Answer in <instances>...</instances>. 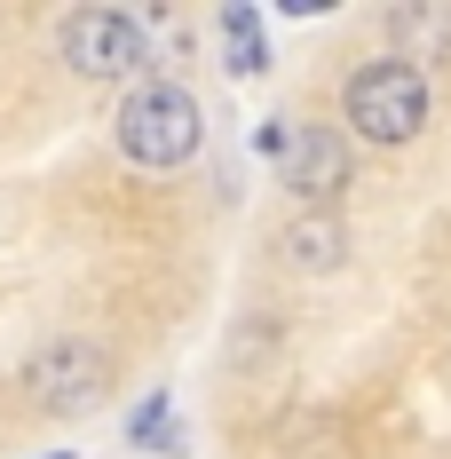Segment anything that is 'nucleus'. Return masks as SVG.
<instances>
[{"label": "nucleus", "mask_w": 451, "mask_h": 459, "mask_svg": "<svg viewBox=\"0 0 451 459\" xmlns=\"http://www.w3.org/2000/svg\"><path fill=\"white\" fill-rule=\"evenodd\" d=\"M254 151L285 167V151H293V119H262V135H254Z\"/></svg>", "instance_id": "9d476101"}, {"label": "nucleus", "mask_w": 451, "mask_h": 459, "mask_svg": "<svg viewBox=\"0 0 451 459\" xmlns=\"http://www.w3.org/2000/svg\"><path fill=\"white\" fill-rule=\"evenodd\" d=\"M103 388H111V357L95 349V341H48L40 357L24 365V396L40 404V412H95L103 404Z\"/></svg>", "instance_id": "7ed1b4c3"}, {"label": "nucleus", "mask_w": 451, "mask_h": 459, "mask_svg": "<svg viewBox=\"0 0 451 459\" xmlns=\"http://www.w3.org/2000/svg\"><path fill=\"white\" fill-rule=\"evenodd\" d=\"M64 64L80 80H135L143 72V24L119 8H80L64 24Z\"/></svg>", "instance_id": "20e7f679"}, {"label": "nucleus", "mask_w": 451, "mask_h": 459, "mask_svg": "<svg viewBox=\"0 0 451 459\" xmlns=\"http://www.w3.org/2000/svg\"><path fill=\"white\" fill-rule=\"evenodd\" d=\"M277 175H285V190H293L301 206H325L333 190H349V143L333 135V127H309V119H301Z\"/></svg>", "instance_id": "39448f33"}, {"label": "nucleus", "mask_w": 451, "mask_h": 459, "mask_svg": "<svg viewBox=\"0 0 451 459\" xmlns=\"http://www.w3.org/2000/svg\"><path fill=\"white\" fill-rule=\"evenodd\" d=\"M222 40H230V72H238V80H262V72H270V48H262V16H254L246 0H230V8H222Z\"/></svg>", "instance_id": "0eeeda50"}, {"label": "nucleus", "mask_w": 451, "mask_h": 459, "mask_svg": "<svg viewBox=\"0 0 451 459\" xmlns=\"http://www.w3.org/2000/svg\"><path fill=\"white\" fill-rule=\"evenodd\" d=\"M341 111H349V127L364 143H412L428 127V72L412 64V56H380V64H364L357 80L341 88Z\"/></svg>", "instance_id": "f257e3e1"}, {"label": "nucleus", "mask_w": 451, "mask_h": 459, "mask_svg": "<svg viewBox=\"0 0 451 459\" xmlns=\"http://www.w3.org/2000/svg\"><path fill=\"white\" fill-rule=\"evenodd\" d=\"M396 32H404V40H428V48H451V24L428 16V8H396Z\"/></svg>", "instance_id": "1a4fd4ad"}, {"label": "nucleus", "mask_w": 451, "mask_h": 459, "mask_svg": "<svg viewBox=\"0 0 451 459\" xmlns=\"http://www.w3.org/2000/svg\"><path fill=\"white\" fill-rule=\"evenodd\" d=\"M198 143H206V119H198V95L175 88V80H151V88L127 95V111H119V151L135 159V167H190L198 159Z\"/></svg>", "instance_id": "f03ea898"}, {"label": "nucleus", "mask_w": 451, "mask_h": 459, "mask_svg": "<svg viewBox=\"0 0 451 459\" xmlns=\"http://www.w3.org/2000/svg\"><path fill=\"white\" fill-rule=\"evenodd\" d=\"M277 254H285L293 270H333V262L349 254V230L333 222V214H301V222H285Z\"/></svg>", "instance_id": "423d86ee"}, {"label": "nucleus", "mask_w": 451, "mask_h": 459, "mask_svg": "<svg viewBox=\"0 0 451 459\" xmlns=\"http://www.w3.org/2000/svg\"><path fill=\"white\" fill-rule=\"evenodd\" d=\"M135 444L143 452H175V428H167V396H151L135 412Z\"/></svg>", "instance_id": "6e6552de"}, {"label": "nucleus", "mask_w": 451, "mask_h": 459, "mask_svg": "<svg viewBox=\"0 0 451 459\" xmlns=\"http://www.w3.org/2000/svg\"><path fill=\"white\" fill-rule=\"evenodd\" d=\"M48 459H72V452H48Z\"/></svg>", "instance_id": "9b49d317"}]
</instances>
